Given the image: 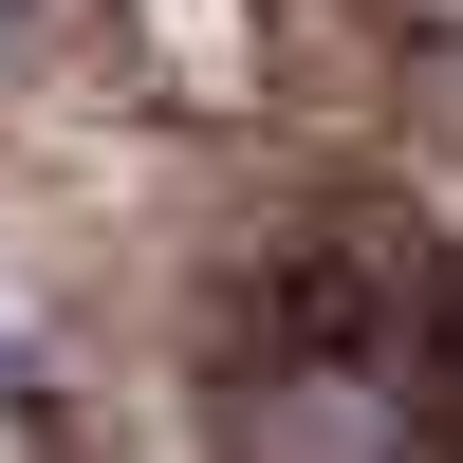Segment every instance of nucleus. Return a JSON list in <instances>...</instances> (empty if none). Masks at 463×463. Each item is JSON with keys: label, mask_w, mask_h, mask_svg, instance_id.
<instances>
[{"label": "nucleus", "mask_w": 463, "mask_h": 463, "mask_svg": "<svg viewBox=\"0 0 463 463\" xmlns=\"http://www.w3.org/2000/svg\"><path fill=\"white\" fill-rule=\"evenodd\" d=\"M222 463H463V279L390 222H316L222 316Z\"/></svg>", "instance_id": "obj_1"}, {"label": "nucleus", "mask_w": 463, "mask_h": 463, "mask_svg": "<svg viewBox=\"0 0 463 463\" xmlns=\"http://www.w3.org/2000/svg\"><path fill=\"white\" fill-rule=\"evenodd\" d=\"M19 408H37V353H19V316H0V427H19Z\"/></svg>", "instance_id": "obj_2"}, {"label": "nucleus", "mask_w": 463, "mask_h": 463, "mask_svg": "<svg viewBox=\"0 0 463 463\" xmlns=\"http://www.w3.org/2000/svg\"><path fill=\"white\" fill-rule=\"evenodd\" d=\"M19 37H37V0H0V56H19Z\"/></svg>", "instance_id": "obj_3"}]
</instances>
